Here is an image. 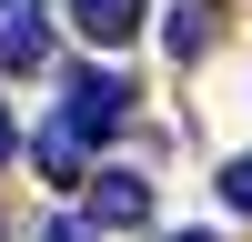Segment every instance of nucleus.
Returning <instances> with one entry per match:
<instances>
[{"instance_id": "1", "label": "nucleus", "mask_w": 252, "mask_h": 242, "mask_svg": "<svg viewBox=\"0 0 252 242\" xmlns=\"http://www.w3.org/2000/svg\"><path fill=\"white\" fill-rule=\"evenodd\" d=\"M61 101H71L61 121H71L81 141H111L121 121H131V81H111V71H71V81H61Z\"/></svg>"}, {"instance_id": "2", "label": "nucleus", "mask_w": 252, "mask_h": 242, "mask_svg": "<svg viewBox=\"0 0 252 242\" xmlns=\"http://www.w3.org/2000/svg\"><path fill=\"white\" fill-rule=\"evenodd\" d=\"M81 192H91V202H81L91 232H141V222H152V182H141V172H91Z\"/></svg>"}, {"instance_id": "3", "label": "nucleus", "mask_w": 252, "mask_h": 242, "mask_svg": "<svg viewBox=\"0 0 252 242\" xmlns=\"http://www.w3.org/2000/svg\"><path fill=\"white\" fill-rule=\"evenodd\" d=\"M141 0H71V30L91 40V51H121V40H141Z\"/></svg>"}, {"instance_id": "4", "label": "nucleus", "mask_w": 252, "mask_h": 242, "mask_svg": "<svg viewBox=\"0 0 252 242\" xmlns=\"http://www.w3.org/2000/svg\"><path fill=\"white\" fill-rule=\"evenodd\" d=\"M40 60H51L40 10H10V20H0V71H40Z\"/></svg>"}, {"instance_id": "5", "label": "nucleus", "mask_w": 252, "mask_h": 242, "mask_svg": "<svg viewBox=\"0 0 252 242\" xmlns=\"http://www.w3.org/2000/svg\"><path fill=\"white\" fill-rule=\"evenodd\" d=\"M31 161H40L51 182H91V161H81V131H71V121H51V131L31 141Z\"/></svg>"}, {"instance_id": "6", "label": "nucleus", "mask_w": 252, "mask_h": 242, "mask_svg": "<svg viewBox=\"0 0 252 242\" xmlns=\"http://www.w3.org/2000/svg\"><path fill=\"white\" fill-rule=\"evenodd\" d=\"M161 40H172V60H202V51H212V10H202V0H182V10L161 20Z\"/></svg>"}, {"instance_id": "7", "label": "nucleus", "mask_w": 252, "mask_h": 242, "mask_svg": "<svg viewBox=\"0 0 252 242\" xmlns=\"http://www.w3.org/2000/svg\"><path fill=\"white\" fill-rule=\"evenodd\" d=\"M222 202H232V212H252V161H232V172H222Z\"/></svg>"}, {"instance_id": "8", "label": "nucleus", "mask_w": 252, "mask_h": 242, "mask_svg": "<svg viewBox=\"0 0 252 242\" xmlns=\"http://www.w3.org/2000/svg\"><path fill=\"white\" fill-rule=\"evenodd\" d=\"M20 151V121H10V101H0V161H10Z\"/></svg>"}, {"instance_id": "9", "label": "nucleus", "mask_w": 252, "mask_h": 242, "mask_svg": "<svg viewBox=\"0 0 252 242\" xmlns=\"http://www.w3.org/2000/svg\"><path fill=\"white\" fill-rule=\"evenodd\" d=\"M40 242H91V222H51V232H40Z\"/></svg>"}, {"instance_id": "10", "label": "nucleus", "mask_w": 252, "mask_h": 242, "mask_svg": "<svg viewBox=\"0 0 252 242\" xmlns=\"http://www.w3.org/2000/svg\"><path fill=\"white\" fill-rule=\"evenodd\" d=\"M172 242H222V232H172Z\"/></svg>"}, {"instance_id": "11", "label": "nucleus", "mask_w": 252, "mask_h": 242, "mask_svg": "<svg viewBox=\"0 0 252 242\" xmlns=\"http://www.w3.org/2000/svg\"><path fill=\"white\" fill-rule=\"evenodd\" d=\"M0 10H40V0H0Z\"/></svg>"}]
</instances>
